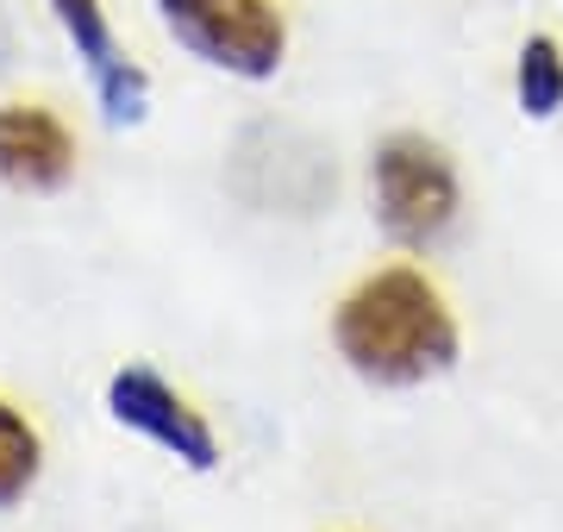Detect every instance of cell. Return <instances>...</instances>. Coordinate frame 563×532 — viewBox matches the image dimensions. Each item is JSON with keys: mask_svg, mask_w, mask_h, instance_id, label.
Wrapping results in <instances>:
<instances>
[{"mask_svg": "<svg viewBox=\"0 0 563 532\" xmlns=\"http://www.w3.org/2000/svg\"><path fill=\"white\" fill-rule=\"evenodd\" d=\"M332 345L363 383L376 389H413L457 364V320L444 308L439 282L413 264L363 276L332 313Z\"/></svg>", "mask_w": 563, "mask_h": 532, "instance_id": "1", "label": "cell"}, {"mask_svg": "<svg viewBox=\"0 0 563 532\" xmlns=\"http://www.w3.org/2000/svg\"><path fill=\"white\" fill-rule=\"evenodd\" d=\"M369 195H376L383 232L407 251L439 245L444 232L457 225V207H463L457 164L426 132H395V138L376 144V157H369Z\"/></svg>", "mask_w": 563, "mask_h": 532, "instance_id": "2", "label": "cell"}, {"mask_svg": "<svg viewBox=\"0 0 563 532\" xmlns=\"http://www.w3.org/2000/svg\"><path fill=\"white\" fill-rule=\"evenodd\" d=\"M157 20L188 57L244 82H269L288 51V25L269 0H157Z\"/></svg>", "mask_w": 563, "mask_h": 532, "instance_id": "3", "label": "cell"}, {"mask_svg": "<svg viewBox=\"0 0 563 532\" xmlns=\"http://www.w3.org/2000/svg\"><path fill=\"white\" fill-rule=\"evenodd\" d=\"M107 408H113L120 426L144 432L151 445H163L169 457H181L188 470H213V464H220V439H213V426H207L201 413L163 383L157 369H139V364L120 369V376L107 383Z\"/></svg>", "mask_w": 563, "mask_h": 532, "instance_id": "4", "label": "cell"}, {"mask_svg": "<svg viewBox=\"0 0 563 532\" xmlns=\"http://www.w3.org/2000/svg\"><path fill=\"white\" fill-rule=\"evenodd\" d=\"M51 13H57L63 38L76 44L81 69H88V82H95V95H101V113L113 125H139L144 101H151V82H144L139 63L120 51L113 25H107V7L101 0H51Z\"/></svg>", "mask_w": 563, "mask_h": 532, "instance_id": "5", "label": "cell"}, {"mask_svg": "<svg viewBox=\"0 0 563 532\" xmlns=\"http://www.w3.org/2000/svg\"><path fill=\"white\" fill-rule=\"evenodd\" d=\"M76 176V138L69 125L38 101L0 107V182L20 195H51Z\"/></svg>", "mask_w": 563, "mask_h": 532, "instance_id": "6", "label": "cell"}, {"mask_svg": "<svg viewBox=\"0 0 563 532\" xmlns=\"http://www.w3.org/2000/svg\"><path fill=\"white\" fill-rule=\"evenodd\" d=\"M514 88H520V113L526 120H551L563 107V51L551 32H532L520 44V69H514Z\"/></svg>", "mask_w": 563, "mask_h": 532, "instance_id": "7", "label": "cell"}, {"mask_svg": "<svg viewBox=\"0 0 563 532\" xmlns=\"http://www.w3.org/2000/svg\"><path fill=\"white\" fill-rule=\"evenodd\" d=\"M38 464H44L38 426H32L20 408H7V401H0V508L25 501V489L38 483Z\"/></svg>", "mask_w": 563, "mask_h": 532, "instance_id": "8", "label": "cell"}]
</instances>
